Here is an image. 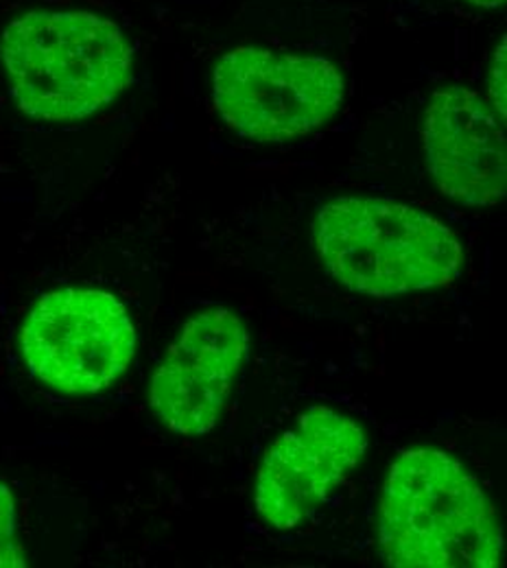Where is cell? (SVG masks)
<instances>
[{"instance_id":"obj_6","label":"cell","mask_w":507,"mask_h":568,"mask_svg":"<svg viewBox=\"0 0 507 568\" xmlns=\"http://www.w3.org/2000/svg\"><path fill=\"white\" fill-rule=\"evenodd\" d=\"M367 446L365 428L351 416L324 405L306 409L258 466V516L274 529H295L355 473Z\"/></svg>"},{"instance_id":"obj_3","label":"cell","mask_w":507,"mask_h":568,"mask_svg":"<svg viewBox=\"0 0 507 568\" xmlns=\"http://www.w3.org/2000/svg\"><path fill=\"white\" fill-rule=\"evenodd\" d=\"M326 272L351 291L394 297L455 283L466 256L459 236L420 209L374 197H335L313 219Z\"/></svg>"},{"instance_id":"obj_10","label":"cell","mask_w":507,"mask_h":568,"mask_svg":"<svg viewBox=\"0 0 507 568\" xmlns=\"http://www.w3.org/2000/svg\"><path fill=\"white\" fill-rule=\"evenodd\" d=\"M488 94H490V108L497 112V116L506 123V38L501 40L488 79Z\"/></svg>"},{"instance_id":"obj_7","label":"cell","mask_w":507,"mask_h":568,"mask_svg":"<svg viewBox=\"0 0 507 568\" xmlns=\"http://www.w3.org/2000/svg\"><path fill=\"white\" fill-rule=\"evenodd\" d=\"M247 353L250 333L234 311L213 306L193 315L151 376L153 416L178 435L211 433Z\"/></svg>"},{"instance_id":"obj_4","label":"cell","mask_w":507,"mask_h":568,"mask_svg":"<svg viewBox=\"0 0 507 568\" xmlns=\"http://www.w3.org/2000/svg\"><path fill=\"white\" fill-rule=\"evenodd\" d=\"M344 99V74L320 55L236 47L213 71L215 110L236 136L247 141L308 136L337 116Z\"/></svg>"},{"instance_id":"obj_2","label":"cell","mask_w":507,"mask_h":568,"mask_svg":"<svg viewBox=\"0 0 507 568\" xmlns=\"http://www.w3.org/2000/svg\"><path fill=\"white\" fill-rule=\"evenodd\" d=\"M0 64L16 105L31 119L69 123L116 101L134 55L121 27L92 11H27L0 33Z\"/></svg>"},{"instance_id":"obj_1","label":"cell","mask_w":507,"mask_h":568,"mask_svg":"<svg viewBox=\"0 0 507 568\" xmlns=\"http://www.w3.org/2000/svg\"><path fill=\"white\" fill-rule=\"evenodd\" d=\"M378 549L389 567L497 568L504 527L477 477L434 446L403 450L378 498Z\"/></svg>"},{"instance_id":"obj_5","label":"cell","mask_w":507,"mask_h":568,"mask_svg":"<svg viewBox=\"0 0 507 568\" xmlns=\"http://www.w3.org/2000/svg\"><path fill=\"white\" fill-rule=\"evenodd\" d=\"M20 351L36 378L73 394L114 385L136 355L128 308L101 288H58L42 295L20 328Z\"/></svg>"},{"instance_id":"obj_9","label":"cell","mask_w":507,"mask_h":568,"mask_svg":"<svg viewBox=\"0 0 507 568\" xmlns=\"http://www.w3.org/2000/svg\"><path fill=\"white\" fill-rule=\"evenodd\" d=\"M27 567L24 549L18 540V511L11 490L0 484V568Z\"/></svg>"},{"instance_id":"obj_11","label":"cell","mask_w":507,"mask_h":568,"mask_svg":"<svg viewBox=\"0 0 507 568\" xmlns=\"http://www.w3.org/2000/svg\"><path fill=\"white\" fill-rule=\"evenodd\" d=\"M466 2H470V4H475L479 9H499L506 0H466Z\"/></svg>"},{"instance_id":"obj_8","label":"cell","mask_w":507,"mask_h":568,"mask_svg":"<svg viewBox=\"0 0 507 568\" xmlns=\"http://www.w3.org/2000/svg\"><path fill=\"white\" fill-rule=\"evenodd\" d=\"M504 121L475 90H435L425 110L423 146L435 186L468 209L497 206L507 193Z\"/></svg>"}]
</instances>
